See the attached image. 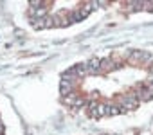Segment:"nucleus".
Masks as SVG:
<instances>
[{
    "label": "nucleus",
    "instance_id": "nucleus-7",
    "mask_svg": "<svg viewBox=\"0 0 153 135\" xmlns=\"http://www.w3.org/2000/svg\"><path fill=\"white\" fill-rule=\"evenodd\" d=\"M119 113H123L121 106H108L106 105V115H119Z\"/></svg>",
    "mask_w": 153,
    "mask_h": 135
},
{
    "label": "nucleus",
    "instance_id": "nucleus-6",
    "mask_svg": "<svg viewBox=\"0 0 153 135\" xmlns=\"http://www.w3.org/2000/svg\"><path fill=\"white\" fill-rule=\"evenodd\" d=\"M74 72L78 74V78H83V76L90 74V72H88V65H87V63H79V65H76V67H74Z\"/></svg>",
    "mask_w": 153,
    "mask_h": 135
},
{
    "label": "nucleus",
    "instance_id": "nucleus-5",
    "mask_svg": "<svg viewBox=\"0 0 153 135\" xmlns=\"http://www.w3.org/2000/svg\"><path fill=\"white\" fill-rule=\"evenodd\" d=\"M135 96H137V99H139V101L146 103V101H151V97H153V92H151L149 88H140V90H139Z\"/></svg>",
    "mask_w": 153,
    "mask_h": 135
},
{
    "label": "nucleus",
    "instance_id": "nucleus-8",
    "mask_svg": "<svg viewBox=\"0 0 153 135\" xmlns=\"http://www.w3.org/2000/svg\"><path fill=\"white\" fill-rule=\"evenodd\" d=\"M2 130H4V124H2V121H0V133H2Z\"/></svg>",
    "mask_w": 153,
    "mask_h": 135
},
{
    "label": "nucleus",
    "instance_id": "nucleus-9",
    "mask_svg": "<svg viewBox=\"0 0 153 135\" xmlns=\"http://www.w3.org/2000/svg\"><path fill=\"white\" fill-rule=\"evenodd\" d=\"M103 135H108V133H103Z\"/></svg>",
    "mask_w": 153,
    "mask_h": 135
},
{
    "label": "nucleus",
    "instance_id": "nucleus-3",
    "mask_svg": "<svg viewBox=\"0 0 153 135\" xmlns=\"http://www.w3.org/2000/svg\"><path fill=\"white\" fill-rule=\"evenodd\" d=\"M115 67H119V65L115 63V59H112V58L101 59V72H108V70H114Z\"/></svg>",
    "mask_w": 153,
    "mask_h": 135
},
{
    "label": "nucleus",
    "instance_id": "nucleus-2",
    "mask_svg": "<svg viewBox=\"0 0 153 135\" xmlns=\"http://www.w3.org/2000/svg\"><path fill=\"white\" fill-rule=\"evenodd\" d=\"M119 101H121V110H123V112H126V110H135L137 105H139V99H137L135 94H126V96H123Z\"/></svg>",
    "mask_w": 153,
    "mask_h": 135
},
{
    "label": "nucleus",
    "instance_id": "nucleus-4",
    "mask_svg": "<svg viewBox=\"0 0 153 135\" xmlns=\"http://www.w3.org/2000/svg\"><path fill=\"white\" fill-rule=\"evenodd\" d=\"M87 65H88V72H90V74L101 72V59H99V58H92Z\"/></svg>",
    "mask_w": 153,
    "mask_h": 135
},
{
    "label": "nucleus",
    "instance_id": "nucleus-1",
    "mask_svg": "<svg viewBox=\"0 0 153 135\" xmlns=\"http://www.w3.org/2000/svg\"><path fill=\"white\" fill-rule=\"evenodd\" d=\"M149 59H151L149 52H146V50H133L130 54V58H128V63H131V65H144Z\"/></svg>",
    "mask_w": 153,
    "mask_h": 135
}]
</instances>
